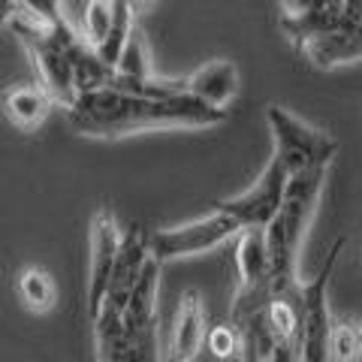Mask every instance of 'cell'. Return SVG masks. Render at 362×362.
Segmentation results:
<instances>
[{
	"label": "cell",
	"instance_id": "cell-19",
	"mask_svg": "<svg viewBox=\"0 0 362 362\" xmlns=\"http://www.w3.org/2000/svg\"><path fill=\"white\" fill-rule=\"evenodd\" d=\"M82 9V28H78V37L88 45L90 52H97L106 40L109 21H112V0H88V4H78Z\"/></svg>",
	"mask_w": 362,
	"mask_h": 362
},
{
	"label": "cell",
	"instance_id": "cell-2",
	"mask_svg": "<svg viewBox=\"0 0 362 362\" xmlns=\"http://www.w3.org/2000/svg\"><path fill=\"white\" fill-rule=\"evenodd\" d=\"M9 30L21 40V45L28 49L33 70L40 76V88L54 100V106L70 109L76 100V88H73V70L70 61L61 49L58 37H54L52 25L42 16H37L28 4H16V13L9 18Z\"/></svg>",
	"mask_w": 362,
	"mask_h": 362
},
{
	"label": "cell",
	"instance_id": "cell-15",
	"mask_svg": "<svg viewBox=\"0 0 362 362\" xmlns=\"http://www.w3.org/2000/svg\"><path fill=\"white\" fill-rule=\"evenodd\" d=\"M235 266H239L242 290H272L269 281V254L263 230H242L235 245Z\"/></svg>",
	"mask_w": 362,
	"mask_h": 362
},
{
	"label": "cell",
	"instance_id": "cell-20",
	"mask_svg": "<svg viewBox=\"0 0 362 362\" xmlns=\"http://www.w3.org/2000/svg\"><path fill=\"white\" fill-rule=\"evenodd\" d=\"M206 347L218 359H226V356L239 354V335H235V329L230 323L214 326V329H206Z\"/></svg>",
	"mask_w": 362,
	"mask_h": 362
},
{
	"label": "cell",
	"instance_id": "cell-8",
	"mask_svg": "<svg viewBox=\"0 0 362 362\" xmlns=\"http://www.w3.org/2000/svg\"><path fill=\"white\" fill-rule=\"evenodd\" d=\"M284 185H287V173L275 157L266 163V169L259 173L251 190H245L235 199H218L211 209L223 211L239 230H266L275 221V214L284 199Z\"/></svg>",
	"mask_w": 362,
	"mask_h": 362
},
{
	"label": "cell",
	"instance_id": "cell-18",
	"mask_svg": "<svg viewBox=\"0 0 362 362\" xmlns=\"http://www.w3.org/2000/svg\"><path fill=\"white\" fill-rule=\"evenodd\" d=\"M362 359V329L356 320H332L326 362H359Z\"/></svg>",
	"mask_w": 362,
	"mask_h": 362
},
{
	"label": "cell",
	"instance_id": "cell-13",
	"mask_svg": "<svg viewBox=\"0 0 362 362\" xmlns=\"http://www.w3.org/2000/svg\"><path fill=\"white\" fill-rule=\"evenodd\" d=\"M296 52L305 54L317 70H335L341 64H356L362 58V40L359 30H335L320 33L296 45Z\"/></svg>",
	"mask_w": 362,
	"mask_h": 362
},
{
	"label": "cell",
	"instance_id": "cell-22",
	"mask_svg": "<svg viewBox=\"0 0 362 362\" xmlns=\"http://www.w3.org/2000/svg\"><path fill=\"white\" fill-rule=\"evenodd\" d=\"M266 362H269V359H266Z\"/></svg>",
	"mask_w": 362,
	"mask_h": 362
},
{
	"label": "cell",
	"instance_id": "cell-3",
	"mask_svg": "<svg viewBox=\"0 0 362 362\" xmlns=\"http://www.w3.org/2000/svg\"><path fill=\"white\" fill-rule=\"evenodd\" d=\"M266 124L275 142V160L284 166V173H308V169H329L332 157L338 154V139L320 127H311L308 121L296 118L284 106H266Z\"/></svg>",
	"mask_w": 362,
	"mask_h": 362
},
{
	"label": "cell",
	"instance_id": "cell-1",
	"mask_svg": "<svg viewBox=\"0 0 362 362\" xmlns=\"http://www.w3.org/2000/svg\"><path fill=\"white\" fill-rule=\"evenodd\" d=\"M70 127L90 139H118V136L166 127H218L226 121V112L209 109L194 97L181 94L169 100H145L118 94V90H94L73 100L66 109Z\"/></svg>",
	"mask_w": 362,
	"mask_h": 362
},
{
	"label": "cell",
	"instance_id": "cell-9",
	"mask_svg": "<svg viewBox=\"0 0 362 362\" xmlns=\"http://www.w3.org/2000/svg\"><path fill=\"white\" fill-rule=\"evenodd\" d=\"M118 242H121V226L115 221V214L109 209H100L94 214V223H90V257H88V314H90V320L97 317L100 305L106 299Z\"/></svg>",
	"mask_w": 362,
	"mask_h": 362
},
{
	"label": "cell",
	"instance_id": "cell-11",
	"mask_svg": "<svg viewBox=\"0 0 362 362\" xmlns=\"http://www.w3.org/2000/svg\"><path fill=\"white\" fill-rule=\"evenodd\" d=\"M206 344V308H202L199 290L181 293L178 308L173 317V332H169L166 362H194Z\"/></svg>",
	"mask_w": 362,
	"mask_h": 362
},
{
	"label": "cell",
	"instance_id": "cell-7",
	"mask_svg": "<svg viewBox=\"0 0 362 362\" xmlns=\"http://www.w3.org/2000/svg\"><path fill=\"white\" fill-rule=\"evenodd\" d=\"M278 28L284 37L299 45L320 33L335 30H359V4H347V0H293V4H281Z\"/></svg>",
	"mask_w": 362,
	"mask_h": 362
},
{
	"label": "cell",
	"instance_id": "cell-5",
	"mask_svg": "<svg viewBox=\"0 0 362 362\" xmlns=\"http://www.w3.org/2000/svg\"><path fill=\"white\" fill-rule=\"evenodd\" d=\"M326 185V169H308V173H293L287 175L284 185V199H281V209L275 214V221L266 226L269 235L284 245V251L299 259L305 233L314 221L317 202H320Z\"/></svg>",
	"mask_w": 362,
	"mask_h": 362
},
{
	"label": "cell",
	"instance_id": "cell-21",
	"mask_svg": "<svg viewBox=\"0 0 362 362\" xmlns=\"http://www.w3.org/2000/svg\"><path fill=\"white\" fill-rule=\"evenodd\" d=\"M13 13H16L13 0H0V33H4V28H9V18H13Z\"/></svg>",
	"mask_w": 362,
	"mask_h": 362
},
{
	"label": "cell",
	"instance_id": "cell-10",
	"mask_svg": "<svg viewBox=\"0 0 362 362\" xmlns=\"http://www.w3.org/2000/svg\"><path fill=\"white\" fill-rule=\"evenodd\" d=\"M145 263H148V235L139 223L121 230V242H118V254H115V266H112V275H109V290H106V299L100 305V311H115L121 314L124 305H127L130 290L136 287L139 281ZM97 311V314H100Z\"/></svg>",
	"mask_w": 362,
	"mask_h": 362
},
{
	"label": "cell",
	"instance_id": "cell-16",
	"mask_svg": "<svg viewBox=\"0 0 362 362\" xmlns=\"http://www.w3.org/2000/svg\"><path fill=\"white\" fill-rule=\"evenodd\" d=\"M18 296L33 314H49L58 305V284L45 269L28 266L18 272Z\"/></svg>",
	"mask_w": 362,
	"mask_h": 362
},
{
	"label": "cell",
	"instance_id": "cell-14",
	"mask_svg": "<svg viewBox=\"0 0 362 362\" xmlns=\"http://www.w3.org/2000/svg\"><path fill=\"white\" fill-rule=\"evenodd\" d=\"M0 109H4V115L16 127L33 130L49 118V112L54 109V100L40 85H13L0 94Z\"/></svg>",
	"mask_w": 362,
	"mask_h": 362
},
{
	"label": "cell",
	"instance_id": "cell-6",
	"mask_svg": "<svg viewBox=\"0 0 362 362\" xmlns=\"http://www.w3.org/2000/svg\"><path fill=\"white\" fill-rule=\"evenodd\" d=\"M242 230L235 226L223 211L211 209L206 218L181 223V226H166V230H157L148 235V259H154L157 266L173 263L181 257H197L206 254L211 247L223 245L226 239L239 235Z\"/></svg>",
	"mask_w": 362,
	"mask_h": 362
},
{
	"label": "cell",
	"instance_id": "cell-4",
	"mask_svg": "<svg viewBox=\"0 0 362 362\" xmlns=\"http://www.w3.org/2000/svg\"><path fill=\"white\" fill-rule=\"evenodd\" d=\"M344 245L347 239L338 235L317 278L299 281V362H326V341L335 320L329 311V281Z\"/></svg>",
	"mask_w": 362,
	"mask_h": 362
},
{
	"label": "cell",
	"instance_id": "cell-12",
	"mask_svg": "<svg viewBox=\"0 0 362 362\" xmlns=\"http://www.w3.org/2000/svg\"><path fill=\"white\" fill-rule=\"evenodd\" d=\"M185 90H187V97L197 100V103L226 112L230 100L235 97V90H239V70H235L233 61L214 58L209 64H202L194 76L185 78Z\"/></svg>",
	"mask_w": 362,
	"mask_h": 362
},
{
	"label": "cell",
	"instance_id": "cell-17",
	"mask_svg": "<svg viewBox=\"0 0 362 362\" xmlns=\"http://www.w3.org/2000/svg\"><path fill=\"white\" fill-rule=\"evenodd\" d=\"M136 28V16H133V6L124 4V0H112V21H109V30H106V40L103 45L94 52L100 64L109 66V70H115V64L121 58L124 45H127V37L130 30Z\"/></svg>",
	"mask_w": 362,
	"mask_h": 362
}]
</instances>
